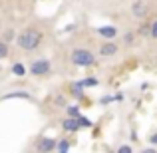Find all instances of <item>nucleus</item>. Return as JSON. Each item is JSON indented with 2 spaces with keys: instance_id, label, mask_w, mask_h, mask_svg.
I'll return each mask as SVG.
<instances>
[{
  "instance_id": "obj_20",
  "label": "nucleus",
  "mask_w": 157,
  "mask_h": 153,
  "mask_svg": "<svg viewBox=\"0 0 157 153\" xmlns=\"http://www.w3.org/2000/svg\"><path fill=\"white\" fill-rule=\"evenodd\" d=\"M117 153H131V147H129V145H121V147L117 149Z\"/></svg>"
},
{
  "instance_id": "obj_21",
  "label": "nucleus",
  "mask_w": 157,
  "mask_h": 153,
  "mask_svg": "<svg viewBox=\"0 0 157 153\" xmlns=\"http://www.w3.org/2000/svg\"><path fill=\"white\" fill-rule=\"evenodd\" d=\"M54 101H56L58 105H66V100H64V98H62V96H58V98H56V100H54Z\"/></svg>"
},
{
  "instance_id": "obj_10",
  "label": "nucleus",
  "mask_w": 157,
  "mask_h": 153,
  "mask_svg": "<svg viewBox=\"0 0 157 153\" xmlns=\"http://www.w3.org/2000/svg\"><path fill=\"white\" fill-rule=\"evenodd\" d=\"M10 98H22V100H32L30 94H26V92H10V94H6V96H4L2 100H10Z\"/></svg>"
},
{
  "instance_id": "obj_15",
  "label": "nucleus",
  "mask_w": 157,
  "mask_h": 153,
  "mask_svg": "<svg viewBox=\"0 0 157 153\" xmlns=\"http://www.w3.org/2000/svg\"><path fill=\"white\" fill-rule=\"evenodd\" d=\"M8 52H10V48H8V42H0V60H4V58L8 56Z\"/></svg>"
},
{
  "instance_id": "obj_6",
  "label": "nucleus",
  "mask_w": 157,
  "mask_h": 153,
  "mask_svg": "<svg viewBox=\"0 0 157 153\" xmlns=\"http://www.w3.org/2000/svg\"><path fill=\"white\" fill-rule=\"evenodd\" d=\"M100 54L101 56H113V54H117V44L115 42H111V40H107V42H104L100 46Z\"/></svg>"
},
{
  "instance_id": "obj_16",
  "label": "nucleus",
  "mask_w": 157,
  "mask_h": 153,
  "mask_svg": "<svg viewBox=\"0 0 157 153\" xmlns=\"http://www.w3.org/2000/svg\"><path fill=\"white\" fill-rule=\"evenodd\" d=\"M78 121H80V127H92V121H90L88 117H84V115H80Z\"/></svg>"
},
{
  "instance_id": "obj_5",
  "label": "nucleus",
  "mask_w": 157,
  "mask_h": 153,
  "mask_svg": "<svg viewBox=\"0 0 157 153\" xmlns=\"http://www.w3.org/2000/svg\"><path fill=\"white\" fill-rule=\"evenodd\" d=\"M36 149L38 151H56V139H50V137H42L38 141V145H36Z\"/></svg>"
},
{
  "instance_id": "obj_14",
  "label": "nucleus",
  "mask_w": 157,
  "mask_h": 153,
  "mask_svg": "<svg viewBox=\"0 0 157 153\" xmlns=\"http://www.w3.org/2000/svg\"><path fill=\"white\" fill-rule=\"evenodd\" d=\"M66 111H68V115L70 117H80V107L78 105H66Z\"/></svg>"
},
{
  "instance_id": "obj_4",
  "label": "nucleus",
  "mask_w": 157,
  "mask_h": 153,
  "mask_svg": "<svg viewBox=\"0 0 157 153\" xmlns=\"http://www.w3.org/2000/svg\"><path fill=\"white\" fill-rule=\"evenodd\" d=\"M131 14H133L135 18H143V16L147 14V4H145V0H135V2L131 4Z\"/></svg>"
},
{
  "instance_id": "obj_24",
  "label": "nucleus",
  "mask_w": 157,
  "mask_h": 153,
  "mask_svg": "<svg viewBox=\"0 0 157 153\" xmlns=\"http://www.w3.org/2000/svg\"><path fill=\"white\" fill-rule=\"evenodd\" d=\"M131 40H133V36H131V34H127V36H125V42H127V44H131Z\"/></svg>"
},
{
  "instance_id": "obj_11",
  "label": "nucleus",
  "mask_w": 157,
  "mask_h": 153,
  "mask_svg": "<svg viewBox=\"0 0 157 153\" xmlns=\"http://www.w3.org/2000/svg\"><path fill=\"white\" fill-rule=\"evenodd\" d=\"M12 74H14V76H18V78H22L24 74H26V68H24L20 62H16V64H12Z\"/></svg>"
},
{
  "instance_id": "obj_9",
  "label": "nucleus",
  "mask_w": 157,
  "mask_h": 153,
  "mask_svg": "<svg viewBox=\"0 0 157 153\" xmlns=\"http://www.w3.org/2000/svg\"><path fill=\"white\" fill-rule=\"evenodd\" d=\"M70 139H60V141H56V151H60V153H66V151H70Z\"/></svg>"
},
{
  "instance_id": "obj_3",
  "label": "nucleus",
  "mask_w": 157,
  "mask_h": 153,
  "mask_svg": "<svg viewBox=\"0 0 157 153\" xmlns=\"http://www.w3.org/2000/svg\"><path fill=\"white\" fill-rule=\"evenodd\" d=\"M52 64L50 60H46V58H40V60H34L30 64V72L34 74V76H46L48 72H50Z\"/></svg>"
},
{
  "instance_id": "obj_13",
  "label": "nucleus",
  "mask_w": 157,
  "mask_h": 153,
  "mask_svg": "<svg viewBox=\"0 0 157 153\" xmlns=\"http://www.w3.org/2000/svg\"><path fill=\"white\" fill-rule=\"evenodd\" d=\"M72 92H74L72 96H74V98H78V100H80V98H84V88H82V86L78 84V82L72 86Z\"/></svg>"
},
{
  "instance_id": "obj_8",
  "label": "nucleus",
  "mask_w": 157,
  "mask_h": 153,
  "mask_svg": "<svg viewBox=\"0 0 157 153\" xmlns=\"http://www.w3.org/2000/svg\"><path fill=\"white\" fill-rule=\"evenodd\" d=\"M62 127H64L66 131H70V133H74V131L80 129V121H78V117H70L68 115V119L62 121Z\"/></svg>"
},
{
  "instance_id": "obj_1",
  "label": "nucleus",
  "mask_w": 157,
  "mask_h": 153,
  "mask_svg": "<svg viewBox=\"0 0 157 153\" xmlns=\"http://www.w3.org/2000/svg\"><path fill=\"white\" fill-rule=\"evenodd\" d=\"M40 44H42V32L36 28H28L18 36V46L26 52H34Z\"/></svg>"
},
{
  "instance_id": "obj_18",
  "label": "nucleus",
  "mask_w": 157,
  "mask_h": 153,
  "mask_svg": "<svg viewBox=\"0 0 157 153\" xmlns=\"http://www.w3.org/2000/svg\"><path fill=\"white\" fill-rule=\"evenodd\" d=\"M149 36L151 38H157V20L153 24H149Z\"/></svg>"
},
{
  "instance_id": "obj_19",
  "label": "nucleus",
  "mask_w": 157,
  "mask_h": 153,
  "mask_svg": "<svg viewBox=\"0 0 157 153\" xmlns=\"http://www.w3.org/2000/svg\"><path fill=\"white\" fill-rule=\"evenodd\" d=\"M10 40H14V30H8L4 34V42H10Z\"/></svg>"
},
{
  "instance_id": "obj_22",
  "label": "nucleus",
  "mask_w": 157,
  "mask_h": 153,
  "mask_svg": "<svg viewBox=\"0 0 157 153\" xmlns=\"http://www.w3.org/2000/svg\"><path fill=\"white\" fill-rule=\"evenodd\" d=\"M149 143H153V145H157V133L149 135Z\"/></svg>"
},
{
  "instance_id": "obj_7",
  "label": "nucleus",
  "mask_w": 157,
  "mask_h": 153,
  "mask_svg": "<svg viewBox=\"0 0 157 153\" xmlns=\"http://www.w3.org/2000/svg\"><path fill=\"white\" fill-rule=\"evenodd\" d=\"M98 34L104 36L105 40H113L115 36H117V28L115 26H100L98 28Z\"/></svg>"
},
{
  "instance_id": "obj_2",
  "label": "nucleus",
  "mask_w": 157,
  "mask_h": 153,
  "mask_svg": "<svg viewBox=\"0 0 157 153\" xmlns=\"http://www.w3.org/2000/svg\"><path fill=\"white\" fill-rule=\"evenodd\" d=\"M72 64L78 66V68H88V66L96 64V56L86 48H78V50L72 52Z\"/></svg>"
},
{
  "instance_id": "obj_17",
  "label": "nucleus",
  "mask_w": 157,
  "mask_h": 153,
  "mask_svg": "<svg viewBox=\"0 0 157 153\" xmlns=\"http://www.w3.org/2000/svg\"><path fill=\"white\" fill-rule=\"evenodd\" d=\"M137 34H139V36H149V24H143V26H139Z\"/></svg>"
},
{
  "instance_id": "obj_23",
  "label": "nucleus",
  "mask_w": 157,
  "mask_h": 153,
  "mask_svg": "<svg viewBox=\"0 0 157 153\" xmlns=\"http://www.w3.org/2000/svg\"><path fill=\"white\" fill-rule=\"evenodd\" d=\"M74 28H76V24H68V26H66V28H64V32H72V30H74Z\"/></svg>"
},
{
  "instance_id": "obj_12",
  "label": "nucleus",
  "mask_w": 157,
  "mask_h": 153,
  "mask_svg": "<svg viewBox=\"0 0 157 153\" xmlns=\"http://www.w3.org/2000/svg\"><path fill=\"white\" fill-rule=\"evenodd\" d=\"M78 84L82 88H94V86H98V78H86V80H80Z\"/></svg>"
}]
</instances>
